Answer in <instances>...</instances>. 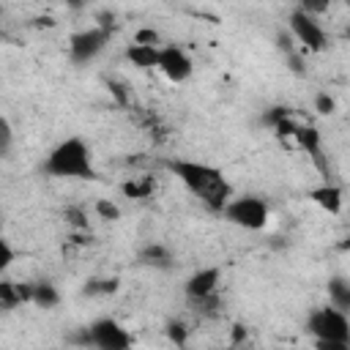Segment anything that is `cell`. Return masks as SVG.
Wrapping results in <instances>:
<instances>
[{
    "instance_id": "cell-3",
    "label": "cell",
    "mask_w": 350,
    "mask_h": 350,
    "mask_svg": "<svg viewBox=\"0 0 350 350\" xmlns=\"http://www.w3.org/2000/svg\"><path fill=\"white\" fill-rule=\"evenodd\" d=\"M230 224L241 227V230H249V232H257V230H265L268 219H271V208L262 197L257 194H232L224 208L219 211Z\"/></svg>"
},
{
    "instance_id": "cell-17",
    "label": "cell",
    "mask_w": 350,
    "mask_h": 350,
    "mask_svg": "<svg viewBox=\"0 0 350 350\" xmlns=\"http://www.w3.org/2000/svg\"><path fill=\"white\" fill-rule=\"evenodd\" d=\"M153 189H156V180H153L150 175L131 178V180L120 183V191H123V197H129V200H148V197L153 194Z\"/></svg>"
},
{
    "instance_id": "cell-16",
    "label": "cell",
    "mask_w": 350,
    "mask_h": 350,
    "mask_svg": "<svg viewBox=\"0 0 350 350\" xmlns=\"http://www.w3.org/2000/svg\"><path fill=\"white\" fill-rule=\"evenodd\" d=\"M30 304L41 306V309H55L60 304V290L52 282H33V295Z\"/></svg>"
},
{
    "instance_id": "cell-8",
    "label": "cell",
    "mask_w": 350,
    "mask_h": 350,
    "mask_svg": "<svg viewBox=\"0 0 350 350\" xmlns=\"http://www.w3.org/2000/svg\"><path fill=\"white\" fill-rule=\"evenodd\" d=\"M156 68L170 79V82H186L191 74H194V63L189 57V52L178 44H167V46H159V63Z\"/></svg>"
},
{
    "instance_id": "cell-22",
    "label": "cell",
    "mask_w": 350,
    "mask_h": 350,
    "mask_svg": "<svg viewBox=\"0 0 350 350\" xmlns=\"http://www.w3.org/2000/svg\"><path fill=\"white\" fill-rule=\"evenodd\" d=\"M63 219H66V224H68L71 230H88V213H85V208H79V205H68V208L63 211Z\"/></svg>"
},
{
    "instance_id": "cell-18",
    "label": "cell",
    "mask_w": 350,
    "mask_h": 350,
    "mask_svg": "<svg viewBox=\"0 0 350 350\" xmlns=\"http://www.w3.org/2000/svg\"><path fill=\"white\" fill-rule=\"evenodd\" d=\"M120 290V279L118 276H101V279H88L82 287V295H115Z\"/></svg>"
},
{
    "instance_id": "cell-28",
    "label": "cell",
    "mask_w": 350,
    "mask_h": 350,
    "mask_svg": "<svg viewBox=\"0 0 350 350\" xmlns=\"http://www.w3.org/2000/svg\"><path fill=\"white\" fill-rule=\"evenodd\" d=\"M107 88H109V93L115 96V101H118V104H129V93L123 90V85H120V82L107 79Z\"/></svg>"
},
{
    "instance_id": "cell-11",
    "label": "cell",
    "mask_w": 350,
    "mask_h": 350,
    "mask_svg": "<svg viewBox=\"0 0 350 350\" xmlns=\"http://www.w3.org/2000/svg\"><path fill=\"white\" fill-rule=\"evenodd\" d=\"M33 295V282H11V279H0V309L11 312L22 304H30Z\"/></svg>"
},
{
    "instance_id": "cell-19",
    "label": "cell",
    "mask_w": 350,
    "mask_h": 350,
    "mask_svg": "<svg viewBox=\"0 0 350 350\" xmlns=\"http://www.w3.org/2000/svg\"><path fill=\"white\" fill-rule=\"evenodd\" d=\"M93 211H96V216H98V219H104V221H120V216H123L120 205H118L115 200H109V197H101V200H96Z\"/></svg>"
},
{
    "instance_id": "cell-9",
    "label": "cell",
    "mask_w": 350,
    "mask_h": 350,
    "mask_svg": "<svg viewBox=\"0 0 350 350\" xmlns=\"http://www.w3.org/2000/svg\"><path fill=\"white\" fill-rule=\"evenodd\" d=\"M219 282H221V271L216 265H205V268H197L194 273H189V279L183 282V293L189 301H200V298L216 293Z\"/></svg>"
},
{
    "instance_id": "cell-21",
    "label": "cell",
    "mask_w": 350,
    "mask_h": 350,
    "mask_svg": "<svg viewBox=\"0 0 350 350\" xmlns=\"http://www.w3.org/2000/svg\"><path fill=\"white\" fill-rule=\"evenodd\" d=\"M14 150V126L5 115H0V159H8Z\"/></svg>"
},
{
    "instance_id": "cell-14",
    "label": "cell",
    "mask_w": 350,
    "mask_h": 350,
    "mask_svg": "<svg viewBox=\"0 0 350 350\" xmlns=\"http://www.w3.org/2000/svg\"><path fill=\"white\" fill-rule=\"evenodd\" d=\"M139 265H148V268H159V271H167L172 265V252L164 246V243H148L139 249Z\"/></svg>"
},
{
    "instance_id": "cell-6",
    "label": "cell",
    "mask_w": 350,
    "mask_h": 350,
    "mask_svg": "<svg viewBox=\"0 0 350 350\" xmlns=\"http://www.w3.org/2000/svg\"><path fill=\"white\" fill-rule=\"evenodd\" d=\"M109 30L93 25V27H85V30H77L71 38H68V60L77 63V66H85L90 60H96L107 44H109Z\"/></svg>"
},
{
    "instance_id": "cell-29",
    "label": "cell",
    "mask_w": 350,
    "mask_h": 350,
    "mask_svg": "<svg viewBox=\"0 0 350 350\" xmlns=\"http://www.w3.org/2000/svg\"><path fill=\"white\" fill-rule=\"evenodd\" d=\"M317 350H350V345H342V342H314Z\"/></svg>"
},
{
    "instance_id": "cell-7",
    "label": "cell",
    "mask_w": 350,
    "mask_h": 350,
    "mask_svg": "<svg viewBox=\"0 0 350 350\" xmlns=\"http://www.w3.org/2000/svg\"><path fill=\"white\" fill-rule=\"evenodd\" d=\"M290 33H293V38L306 49V52H325L328 49V36H325V30H323V25L317 22V16H312V14H306V11H301V8H295L293 14H290Z\"/></svg>"
},
{
    "instance_id": "cell-26",
    "label": "cell",
    "mask_w": 350,
    "mask_h": 350,
    "mask_svg": "<svg viewBox=\"0 0 350 350\" xmlns=\"http://www.w3.org/2000/svg\"><path fill=\"white\" fill-rule=\"evenodd\" d=\"M328 5H331V0H298V8H301V11H306V14H312V16L325 14V11H328Z\"/></svg>"
},
{
    "instance_id": "cell-24",
    "label": "cell",
    "mask_w": 350,
    "mask_h": 350,
    "mask_svg": "<svg viewBox=\"0 0 350 350\" xmlns=\"http://www.w3.org/2000/svg\"><path fill=\"white\" fill-rule=\"evenodd\" d=\"M14 260H16V249H14L11 241L0 232V273H5V271L14 265Z\"/></svg>"
},
{
    "instance_id": "cell-1",
    "label": "cell",
    "mask_w": 350,
    "mask_h": 350,
    "mask_svg": "<svg viewBox=\"0 0 350 350\" xmlns=\"http://www.w3.org/2000/svg\"><path fill=\"white\" fill-rule=\"evenodd\" d=\"M164 167L170 175H175L186 191H191L208 211H221L224 202L232 197V183L227 180V175L205 161H194V159H164Z\"/></svg>"
},
{
    "instance_id": "cell-27",
    "label": "cell",
    "mask_w": 350,
    "mask_h": 350,
    "mask_svg": "<svg viewBox=\"0 0 350 350\" xmlns=\"http://www.w3.org/2000/svg\"><path fill=\"white\" fill-rule=\"evenodd\" d=\"M314 109H317L320 115H334V109H336L334 96H328V93H317V96H314Z\"/></svg>"
},
{
    "instance_id": "cell-4",
    "label": "cell",
    "mask_w": 350,
    "mask_h": 350,
    "mask_svg": "<svg viewBox=\"0 0 350 350\" xmlns=\"http://www.w3.org/2000/svg\"><path fill=\"white\" fill-rule=\"evenodd\" d=\"M306 334L314 342H342L350 345V317L345 309H336L331 304L317 306L306 317Z\"/></svg>"
},
{
    "instance_id": "cell-31",
    "label": "cell",
    "mask_w": 350,
    "mask_h": 350,
    "mask_svg": "<svg viewBox=\"0 0 350 350\" xmlns=\"http://www.w3.org/2000/svg\"><path fill=\"white\" fill-rule=\"evenodd\" d=\"M0 41H3V25H0Z\"/></svg>"
},
{
    "instance_id": "cell-13",
    "label": "cell",
    "mask_w": 350,
    "mask_h": 350,
    "mask_svg": "<svg viewBox=\"0 0 350 350\" xmlns=\"http://www.w3.org/2000/svg\"><path fill=\"white\" fill-rule=\"evenodd\" d=\"M126 57L134 68L148 71V68H156V63H159V46H153V44H129Z\"/></svg>"
},
{
    "instance_id": "cell-30",
    "label": "cell",
    "mask_w": 350,
    "mask_h": 350,
    "mask_svg": "<svg viewBox=\"0 0 350 350\" xmlns=\"http://www.w3.org/2000/svg\"><path fill=\"white\" fill-rule=\"evenodd\" d=\"M232 345H241V342H246V328L243 325H232V339H230Z\"/></svg>"
},
{
    "instance_id": "cell-25",
    "label": "cell",
    "mask_w": 350,
    "mask_h": 350,
    "mask_svg": "<svg viewBox=\"0 0 350 350\" xmlns=\"http://www.w3.org/2000/svg\"><path fill=\"white\" fill-rule=\"evenodd\" d=\"M134 44H153V46H161V36H159V30H153V27H139V30L134 33Z\"/></svg>"
},
{
    "instance_id": "cell-12",
    "label": "cell",
    "mask_w": 350,
    "mask_h": 350,
    "mask_svg": "<svg viewBox=\"0 0 350 350\" xmlns=\"http://www.w3.org/2000/svg\"><path fill=\"white\" fill-rule=\"evenodd\" d=\"M309 200H312L317 208H323L325 213H334V216H336V213L342 211L345 191H342V186L325 180V183H320V186H314V189L309 191Z\"/></svg>"
},
{
    "instance_id": "cell-10",
    "label": "cell",
    "mask_w": 350,
    "mask_h": 350,
    "mask_svg": "<svg viewBox=\"0 0 350 350\" xmlns=\"http://www.w3.org/2000/svg\"><path fill=\"white\" fill-rule=\"evenodd\" d=\"M293 139L306 150V156L312 159V164H314L323 175H328V156L323 153V137H320V131H317L314 126H301V123H295Z\"/></svg>"
},
{
    "instance_id": "cell-5",
    "label": "cell",
    "mask_w": 350,
    "mask_h": 350,
    "mask_svg": "<svg viewBox=\"0 0 350 350\" xmlns=\"http://www.w3.org/2000/svg\"><path fill=\"white\" fill-rule=\"evenodd\" d=\"M88 328V339H90V347H98V350H129L134 345V334L118 323L115 317H96Z\"/></svg>"
},
{
    "instance_id": "cell-15",
    "label": "cell",
    "mask_w": 350,
    "mask_h": 350,
    "mask_svg": "<svg viewBox=\"0 0 350 350\" xmlns=\"http://www.w3.org/2000/svg\"><path fill=\"white\" fill-rule=\"evenodd\" d=\"M328 304L336 309L350 312V282L347 276H331L328 279Z\"/></svg>"
},
{
    "instance_id": "cell-23",
    "label": "cell",
    "mask_w": 350,
    "mask_h": 350,
    "mask_svg": "<svg viewBox=\"0 0 350 350\" xmlns=\"http://www.w3.org/2000/svg\"><path fill=\"white\" fill-rule=\"evenodd\" d=\"M167 339L175 342L178 347H183V345L189 342V328H186V323H180V320H170V323H167Z\"/></svg>"
},
{
    "instance_id": "cell-20",
    "label": "cell",
    "mask_w": 350,
    "mask_h": 350,
    "mask_svg": "<svg viewBox=\"0 0 350 350\" xmlns=\"http://www.w3.org/2000/svg\"><path fill=\"white\" fill-rule=\"evenodd\" d=\"M287 118H293V107H287V104H273V107H268L265 112H262V123L268 126V129H276L282 120H287Z\"/></svg>"
},
{
    "instance_id": "cell-2",
    "label": "cell",
    "mask_w": 350,
    "mask_h": 350,
    "mask_svg": "<svg viewBox=\"0 0 350 350\" xmlns=\"http://www.w3.org/2000/svg\"><path fill=\"white\" fill-rule=\"evenodd\" d=\"M44 175L49 178H66V180H90L96 178V164H93V150L82 137H66L60 139L44 159L41 164Z\"/></svg>"
}]
</instances>
